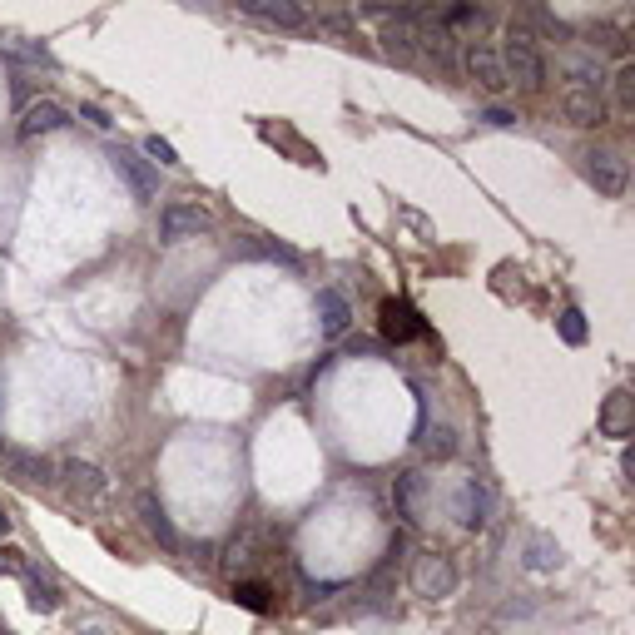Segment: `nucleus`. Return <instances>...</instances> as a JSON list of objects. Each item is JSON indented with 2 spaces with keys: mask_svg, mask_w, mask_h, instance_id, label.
I'll use <instances>...</instances> for the list:
<instances>
[{
  "mask_svg": "<svg viewBox=\"0 0 635 635\" xmlns=\"http://www.w3.org/2000/svg\"><path fill=\"white\" fill-rule=\"evenodd\" d=\"M502 70H507V85H521V90H541L546 85V60L536 50V35L526 20H511L507 50H502Z\"/></svg>",
  "mask_w": 635,
  "mask_h": 635,
  "instance_id": "f257e3e1",
  "label": "nucleus"
},
{
  "mask_svg": "<svg viewBox=\"0 0 635 635\" xmlns=\"http://www.w3.org/2000/svg\"><path fill=\"white\" fill-rule=\"evenodd\" d=\"M412 591H417L422 601H447V596L457 591V566H452V556H442V551H417V556H412Z\"/></svg>",
  "mask_w": 635,
  "mask_h": 635,
  "instance_id": "f03ea898",
  "label": "nucleus"
},
{
  "mask_svg": "<svg viewBox=\"0 0 635 635\" xmlns=\"http://www.w3.org/2000/svg\"><path fill=\"white\" fill-rule=\"evenodd\" d=\"M586 179L596 184V194L621 199L626 184H631V164H626L616 149H591V154H586Z\"/></svg>",
  "mask_w": 635,
  "mask_h": 635,
  "instance_id": "7ed1b4c3",
  "label": "nucleus"
},
{
  "mask_svg": "<svg viewBox=\"0 0 635 635\" xmlns=\"http://www.w3.org/2000/svg\"><path fill=\"white\" fill-rule=\"evenodd\" d=\"M378 333L387 343H412V338H427V323H422V313H417L407 298H382Z\"/></svg>",
  "mask_w": 635,
  "mask_h": 635,
  "instance_id": "20e7f679",
  "label": "nucleus"
},
{
  "mask_svg": "<svg viewBox=\"0 0 635 635\" xmlns=\"http://www.w3.org/2000/svg\"><path fill=\"white\" fill-rule=\"evenodd\" d=\"M462 65H467V75H472L482 90H492V95L511 90V85H507V70H502V50H497V45H487V40H467V50H462Z\"/></svg>",
  "mask_w": 635,
  "mask_h": 635,
  "instance_id": "39448f33",
  "label": "nucleus"
},
{
  "mask_svg": "<svg viewBox=\"0 0 635 635\" xmlns=\"http://www.w3.org/2000/svg\"><path fill=\"white\" fill-rule=\"evenodd\" d=\"M209 224H214V219H209L204 204H169V209L159 214V239H164V244H184V239H199Z\"/></svg>",
  "mask_w": 635,
  "mask_h": 635,
  "instance_id": "423d86ee",
  "label": "nucleus"
},
{
  "mask_svg": "<svg viewBox=\"0 0 635 635\" xmlns=\"http://www.w3.org/2000/svg\"><path fill=\"white\" fill-rule=\"evenodd\" d=\"M452 516L467 526V531H477V526H487V516H492V492H487V482L482 477H462L457 482V497H452Z\"/></svg>",
  "mask_w": 635,
  "mask_h": 635,
  "instance_id": "0eeeda50",
  "label": "nucleus"
},
{
  "mask_svg": "<svg viewBox=\"0 0 635 635\" xmlns=\"http://www.w3.org/2000/svg\"><path fill=\"white\" fill-rule=\"evenodd\" d=\"M110 164H115V174L125 179V184H129V194H134L139 204H149V199H154L159 179H154L149 159H139L134 149H125V144H115V149H110Z\"/></svg>",
  "mask_w": 635,
  "mask_h": 635,
  "instance_id": "6e6552de",
  "label": "nucleus"
},
{
  "mask_svg": "<svg viewBox=\"0 0 635 635\" xmlns=\"http://www.w3.org/2000/svg\"><path fill=\"white\" fill-rule=\"evenodd\" d=\"M60 477H65V492L75 497V502H105V492H110V477L100 472V467H90V462H65L60 467Z\"/></svg>",
  "mask_w": 635,
  "mask_h": 635,
  "instance_id": "1a4fd4ad",
  "label": "nucleus"
},
{
  "mask_svg": "<svg viewBox=\"0 0 635 635\" xmlns=\"http://www.w3.org/2000/svg\"><path fill=\"white\" fill-rule=\"evenodd\" d=\"M313 313H318V333H323V338H343L348 323H353V308H348V298H343L338 288H318Z\"/></svg>",
  "mask_w": 635,
  "mask_h": 635,
  "instance_id": "9d476101",
  "label": "nucleus"
},
{
  "mask_svg": "<svg viewBox=\"0 0 635 635\" xmlns=\"http://www.w3.org/2000/svg\"><path fill=\"white\" fill-rule=\"evenodd\" d=\"M561 115H566V125L576 129H591V125H606V100L596 95V90H566L561 95Z\"/></svg>",
  "mask_w": 635,
  "mask_h": 635,
  "instance_id": "9b49d317",
  "label": "nucleus"
},
{
  "mask_svg": "<svg viewBox=\"0 0 635 635\" xmlns=\"http://www.w3.org/2000/svg\"><path fill=\"white\" fill-rule=\"evenodd\" d=\"M635 427V397L626 392V387H616L611 397H606V407H601V437H631Z\"/></svg>",
  "mask_w": 635,
  "mask_h": 635,
  "instance_id": "f8f14e48",
  "label": "nucleus"
},
{
  "mask_svg": "<svg viewBox=\"0 0 635 635\" xmlns=\"http://www.w3.org/2000/svg\"><path fill=\"white\" fill-rule=\"evenodd\" d=\"M239 10H244L249 20L278 25V30H303V25H308V15H303L298 5H288V0H278V5H273V0H244Z\"/></svg>",
  "mask_w": 635,
  "mask_h": 635,
  "instance_id": "ddd939ff",
  "label": "nucleus"
},
{
  "mask_svg": "<svg viewBox=\"0 0 635 635\" xmlns=\"http://www.w3.org/2000/svg\"><path fill=\"white\" fill-rule=\"evenodd\" d=\"M70 125V110L65 105H55V100H35L25 115H20V134L25 139H35V134H55V129Z\"/></svg>",
  "mask_w": 635,
  "mask_h": 635,
  "instance_id": "4468645a",
  "label": "nucleus"
},
{
  "mask_svg": "<svg viewBox=\"0 0 635 635\" xmlns=\"http://www.w3.org/2000/svg\"><path fill=\"white\" fill-rule=\"evenodd\" d=\"M25 601H30V611L50 616V611H60V586H55V581H50L45 571L25 566Z\"/></svg>",
  "mask_w": 635,
  "mask_h": 635,
  "instance_id": "2eb2a0df",
  "label": "nucleus"
},
{
  "mask_svg": "<svg viewBox=\"0 0 635 635\" xmlns=\"http://www.w3.org/2000/svg\"><path fill=\"white\" fill-rule=\"evenodd\" d=\"M0 462H5V472H10L15 482H25V487L50 482V462H45V457H35V452H5Z\"/></svg>",
  "mask_w": 635,
  "mask_h": 635,
  "instance_id": "dca6fc26",
  "label": "nucleus"
},
{
  "mask_svg": "<svg viewBox=\"0 0 635 635\" xmlns=\"http://www.w3.org/2000/svg\"><path fill=\"white\" fill-rule=\"evenodd\" d=\"M234 601H239L244 611H254V616H268V611H273V586H263V581H239V586H234Z\"/></svg>",
  "mask_w": 635,
  "mask_h": 635,
  "instance_id": "f3484780",
  "label": "nucleus"
},
{
  "mask_svg": "<svg viewBox=\"0 0 635 635\" xmlns=\"http://www.w3.org/2000/svg\"><path fill=\"white\" fill-rule=\"evenodd\" d=\"M442 20V30L452 35V30H487V10H477V5H452L447 15H437Z\"/></svg>",
  "mask_w": 635,
  "mask_h": 635,
  "instance_id": "a211bd4d",
  "label": "nucleus"
},
{
  "mask_svg": "<svg viewBox=\"0 0 635 635\" xmlns=\"http://www.w3.org/2000/svg\"><path fill=\"white\" fill-rule=\"evenodd\" d=\"M526 566H531V571H556V566H561V546H556L551 536H531Z\"/></svg>",
  "mask_w": 635,
  "mask_h": 635,
  "instance_id": "6ab92c4d",
  "label": "nucleus"
},
{
  "mask_svg": "<svg viewBox=\"0 0 635 635\" xmlns=\"http://www.w3.org/2000/svg\"><path fill=\"white\" fill-rule=\"evenodd\" d=\"M139 511H144V526H149V531H154V536H159L164 546H174V526H169L164 507H159L154 497H144V502H139Z\"/></svg>",
  "mask_w": 635,
  "mask_h": 635,
  "instance_id": "aec40b11",
  "label": "nucleus"
},
{
  "mask_svg": "<svg viewBox=\"0 0 635 635\" xmlns=\"http://www.w3.org/2000/svg\"><path fill=\"white\" fill-rule=\"evenodd\" d=\"M616 110H621V115H635V65L631 60L616 70Z\"/></svg>",
  "mask_w": 635,
  "mask_h": 635,
  "instance_id": "412c9836",
  "label": "nucleus"
},
{
  "mask_svg": "<svg viewBox=\"0 0 635 635\" xmlns=\"http://www.w3.org/2000/svg\"><path fill=\"white\" fill-rule=\"evenodd\" d=\"M556 328H561V338H566L571 348L586 343V313H581V308H566V313L556 318Z\"/></svg>",
  "mask_w": 635,
  "mask_h": 635,
  "instance_id": "4be33fe9",
  "label": "nucleus"
},
{
  "mask_svg": "<svg viewBox=\"0 0 635 635\" xmlns=\"http://www.w3.org/2000/svg\"><path fill=\"white\" fill-rule=\"evenodd\" d=\"M422 447H427V457H452V452H457V432H452V427H432V432L422 437Z\"/></svg>",
  "mask_w": 635,
  "mask_h": 635,
  "instance_id": "5701e85b",
  "label": "nucleus"
},
{
  "mask_svg": "<svg viewBox=\"0 0 635 635\" xmlns=\"http://www.w3.org/2000/svg\"><path fill=\"white\" fill-rule=\"evenodd\" d=\"M249 561H254V536H234V541H229V556H224V566H229V571H244Z\"/></svg>",
  "mask_w": 635,
  "mask_h": 635,
  "instance_id": "b1692460",
  "label": "nucleus"
},
{
  "mask_svg": "<svg viewBox=\"0 0 635 635\" xmlns=\"http://www.w3.org/2000/svg\"><path fill=\"white\" fill-rule=\"evenodd\" d=\"M144 154H149L154 164H164V169H174V164H179L174 144H169V139H159V134H149V139H144Z\"/></svg>",
  "mask_w": 635,
  "mask_h": 635,
  "instance_id": "393cba45",
  "label": "nucleus"
},
{
  "mask_svg": "<svg viewBox=\"0 0 635 635\" xmlns=\"http://www.w3.org/2000/svg\"><path fill=\"white\" fill-rule=\"evenodd\" d=\"M25 566H30V561H25V551H15V546H5V551H0V576H25Z\"/></svg>",
  "mask_w": 635,
  "mask_h": 635,
  "instance_id": "a878e982",
  "label": "nucleus"
},
{
  "mask_svg": "<svg viewBox=\"0 0 635 635\" xmlns=\"http://www.w3.org/2000/svg\"><path fill=\"white\" fill-rule=\"evenodd\" d=\"M477 120H482V125H492V129H511V125H516V115H511V110H502V105H487Z\"/></svg>",
  "mask_w": 635,
  "mask_h": 635,
  "instance_id": "bb28decb",
  "label": "nucleus"
},
{
  "mask_svg": "<svg viewBox=\"0 0 635 635\" xmlns=\"http://www.w3.org/2000/svg\"><path fill=\"white\" fill-rule=\"evenodd\" d=\"M392 497H397V507H402V511H412V497H417V477H397Z\"/></svg>",
  "mask_w": 635,
  "mask_h": 635,
  "instance_id": "cd10ccee",
  "label": "nucleus"
},
{
  "mask_svg": "<svg viewBox=\"0 0 635 635\" xmlns=\"http://www.w3.org/2000/svg\"><path fill=\"white\" fill-rule=\"evenodd\" d=\"M80 115H85V120H90V125H95V129H110V125H115V120H110V115H105L100 105H85Z\"/></svg>",
  "mask_w": 635,
  "mask_h": 635,
  "instance_id": "c85d7f7f",
  "label": "nucleus"
},
{
  "mask_svg": "<svg viewBox=\"0 0 635 635\" xmlns=\"http://www.w3.org/2000/svg\"><path fill=\"white\" fill-rule=\"evenodd\" d=\"M5 531H10V516H5V507H0V541H5Z\"/></svg>",
  "mask_w": 635,
  "mask_h": 635,
  "instance_id": "c756f323",
  "label": "nucleus"
},
{
  "mask_svg": "<svg viewBox=\"0 0 635 635\" xmlns=\"http://www.w3.org/2000/svg\"><path fill=\"white\" fill-rule=\"evenodd\" d=\"M0 412H5V378H0Z\"/></svg>",
  "mask_w": 635,
  "mask_h": 635,
  "instance_id": "7c9ffc66",
  "label": "nucleus"
}]
</instances>
